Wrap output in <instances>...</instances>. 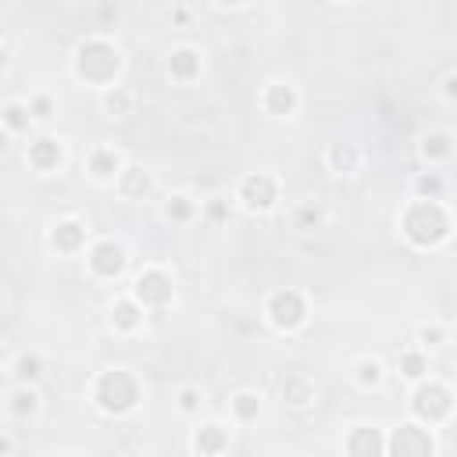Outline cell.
<instances>
[{
  "instance_id": "cell-15",
  "label": "cell",
  "mask_w": 457,
  "mask_h": 457,
  "mask_svg": "<svg viewBox=\"0 0 457 457\" xmlns=\"http://www.w3.org/2000/svg\"><path fill=\"white\" fill-rule=\"evenodd\" d=\"M121 168H125V157H121V150H114V146H93L89 150V157H86V171H89V179L96 182V186H114V179L121 175Z\"/></svg>"
},
{
  "instance_id": "cell-32",
  "label": "cell",
  "mask_w": 457,
  "mask_h": 457,
  "mask_svg": "<svg viewBox=\"0 0 457 457\" xmlns=\"http://www.w3.org/2000/svg\"><path fill=\"white\" fill-rule=\"evenodd\" d=\"M446 343H450V328H446V325L428 321V325H421V328H418V350H421V353L439 350V346H446Z\"/></svg>"
},
{
  "instance_id": "cell-12",
  "label": "cell",
  "mask_w": 457,
  "mask_h": 457,
  "mask_svg": "<svg viewBox=\"0 0 457 457\" xmlns=\"http://www.w3.org/2000/svg\"><path fill=\"white\" fill-rule=\"evenodd\" d=\"M189 443H193V453L196 457H221L228 450V443H232V428L225 421H214L211 418V421H200L193 428Z\"/></svg>"
},
{
  "instance_id": "cell-28",
  "label": "cell",
  "mask_w": 457,
  "mask_h": 457,
  "mask_svg": "<svg viewBox=\"0 0 457 457\" xmlns=\"http://www.w3.org/2000/svg\"><path fill=\"white\" fill-rule=\"evenodd\" d=\"M353 386L357 389H378L382 382H386V364L378 361V357H361V361H353Z\"/></svg>"
},
{
  "instance_id": "cell-21",
  "label": "cell",
  "mask_w": 457,
  "mask_h": 457,
  "mask_svg": "<svg viewBox=\"0 0 457 457\" xmlns=\"http://www.w3.org/2000/svg\"><path fill=\"white\" fill-rule=\"evenodd\" d=\"M364 164V154L357 143H328L325 146V168L332 175H357Z\"/></svg>"
},
{
  "instance_id": "cell-36",
  "label": "cell",
  "mask_w": 457,
  "mask_h": 457,
  "mask_svg": "<svg viewBox=\"0 0 457 457\" xmlns=\"http://www.w3.org/2000/svg\"><path fill=\"white\" fill-rule=\"evenodd\" d=\"M439 93H443V100H446V104H453V100H457V71H453V68L443 75V89H439Z\"/></svg>"
},
{
  "instance_id": "cell-25",
  "label": "cell",
  "mask_w": 457,
  "mask_h": 457,
  "mask_svg": "<svg viewBox=\"0 0 457 457\" xmlns=\"http://www.w3.org/2000/svg\"><path fill=\"white\" fill-rule=\"evenodd\" d=\"M132 107H136V93H132L129 86H121V82L100 93V111H104L107 118H129Z\"/></svg>"
},
{
  "instance_id": "cell-18",
  "label": "cell",
  "mask_w": 457,
  "mask_h": 457,
  "mask_svg": "<svg viewBox=\"0 0 457 457\" xmlns=\"http://www.w3.org/2000/svg\"><path fill=\"white\" fill-rule=\"evenodd\" d=\"M107 321H111V328H114L118 336H136V332L146 325V311H143V307L125 293V296H118V300L111 303Z\"/></svg>"
},
{
  "instance_id": "cell-2",
  "label": "cell",
  "mask_w": 457,
  "mask_h": 457,
  "mask_svg": "<svg viewBox=\"0 0 457 457\" xmlns=\"http://www.w3.org/2000/svg\"><path fill=\"white\" fill-rule=\"evenodd\" d=\"M121 68H125L121 50H118V43L107 39V36H89V39H82V43L75 46V54H71V75H75L79 82L100 89V93L111 89V86H118Z\"/></svg>"
},
{
  "instance_id": "cell-37",
  "label": "cell",
  "mask_w": 457,
  "mask_h": 457,
  "mask_svg": "<svg viewBox=\"0 0 457 457\" xmlns=\"http://www.w3.org/2000/svg\"><path fill=\"white\" fill-rule=\"evenodd\" d=\"M14 453V439L7 432H0V457H11Z\"/></svg>"
},
{
  "instance_id": "cell-22",
  "label": "cell",
  "mask_w": 457,
  "mask_h": 457,
  "mask_svg": "<svg viewBox=\"0 0 457 457\" xmlns=\"http://www.w3.org/2000/svg\"><path fill=\"white\" fill-rule=\"evenodd\" d=\"M196 214H200V204L189 193H168L161 204V218L171 225H189Z\"/></svg>"
},
{
  "instance_id": "cell-30",
  "label": "cell",
  "mask_w": 457,
  "mask_h": 457,
  "mask_svg": "<svg viewBox=\"0 0 457 457\" xmlns=\"http://www.w3.org/2000/svg\"><path fill=\"white\" fill-rule=\"evenodd\" d=\"M289 221H293L296 232H314V228H321V221H325V207L314 204V200H300V204L293 207Z\"/></svg>"
},
{
  "instance_id": "cell-4",
  "label": "cell",
  "mask_w": 457,
  "mask_h": 457,
  "mask_svg": "<svg viewBox=\"0 0 457 457\" xmlns=\"http://www.w3.org/2000/svg\"><path fill=\"white\" fill-rule=\"evenodd\" d=\"M407 411H411V421H418V425H425V428L443 425V421H450V414H453V393H450L446 382H439V378L428 375V378H421V382L411 386Z\"/></svg>"
},
{
  "instance_id": "cell-34",
  "label": "cell",
  "mask_w": 457,
  "mask_h": 457,
  "mask_svg": "<svg viewBox=\"0 0 457 457\" xmlns=\"http://www.w3.org/2000/svg\"><path fill=\"white\" fill-rule=\"evenodd\" d=\"M175 403H179V411H182V414H196V411H200V403H204V393H200L196 386H182V389H179V396H175Z\"/></svg>"
},
{
  "instance_id": "cell-13",
  "label": "cell",
  "mask_w": 457,
  "mask_h": 457,
  "mask_svg": "<svg viewBox=\"0 0 457 457\" xmlns=\"http://www.w3.org/2000/svg\"><path fill=\"white\" fill-rule=\"evenodd\" d=\"M346 457H382L386 453V432L378 425H350L343 436Z\"/></svg>"
},
{
  "instance_id": "cell-42",
  "label": "cell",
  "mask_w": 457,
  "mask_h": 457,
  "mask_svg": "<svg viewBox=\"0 0 457 457\" xmlns=\"http://www.w3.org/2000/svg\"><path fill=\"white\" fill-rule=\"evenodd\" d=\"M4 357H7V346H4V343H0V364H4Z\"/></svg>"
},
{
  "instance_id": "cell-6",
  "label": "cell",
  "mask_w": 457,
  "mask_h": 457,
  "mask_svg": "<svg viewBox=\"0 0 457 457\" xmlns=\"http://www.w3.org/2000/svg\"><path fill=\"white\" fill-rule=\"evenodd\" d=\"M278 196H282V186L271 171H250L236 182V204L246 214H271L278 207Z\"/></svg>"
},
{
  "instance_id": "cell-20",
  "label": "cell",
  "mask_w": 457,
  "mask_h": 457,
  "mask_svg": "<svg viewBox=\"0 0 457 457\" xmlns=\"http://www.w3.org/2000/svg\"><path fill=\"white\" fill-rule=\"evenodd\" d=\"M164 68H168V75L175 82H193L200 75V68H204V54L196 46H171Z\"/></svg>"
},
{
  "instance_id": "cell-3",
  "label": "cell",
  "mask_w": 457,
  "mask_h": 457,
  "mask_svg": "<svg viewBox=\"0 0 457 457\" xmlns=\"http://www.w3.org/2000/svg\"><path fill=\"white\" fill-rule=\"evenodd\" d=\"M89 396H93V407H96L100 414H107V418H125V414H132V411L139 407L143 386H139V378H136L129 368H104V371L93 378Z\"/></svg>"
},
{
  "instance_id": "cell-39",
  "label": "cell",
  "mask_w": 457,
  "mask_h": 457,
  "mask_svg": "<svg viewBox=\"0 0 457 457\" xmlns=\"http://www.w3.org/2000/svg\"><path fill=\"white\" fill-rule=\"evenodd\" d=\"M7 64H11V54H7V46L0 43V71H7Z\"/></svg>"
},
{
  "instance_id": "cell-29",
  "label": "cell",
  "mask_w": 457,
  "mask_h": 457,
  "mask_svg": "<svg viewBox=\"0 0 457 457\" xmlns=\"http://www.w3.org/2000/svg\"><path fill=\"white\" fill-rule=\"evenodd\" d=\"M7 411H11V418H18V421L32 418V414L39 411V393H36V386H14V389H11V400H7Z\"/></svg>"
},
{
  "instance_id": "cell-11",
  "label": "cell",
  "mask_w": 457,
  "mask_h": 457,
  "mask_svg": "<svg viewBox=\"0 0 457 457\" xmlns=\"http://www.w3.org/2000/svg\"><path fill=\"white\" fill-rule=\"evenodd\" d=\"M46 243H50V250H57V253L75 257V253H82V250L89 246V228H86L79 218H61V221L50 225Z\"/></svg>"
},
{
  "instance_id": "cell-24",
  "label": "cell",
  "mask_w": 457,
  "mask_h": 457,
  "mask_svg": "<svg viewBox=\"0 0 457 457\" xmlns=\"http://www.w3.org/2000/svg\"><path fill=\"white\" fill-rule=\"evenodd\" d=\"M32 125H36V121H32L25 100H7V104H0V129H4L7 136H25Z\"/></svg>"
},
{
  "instance_id": "cell-10",
  "label": "cell",
  "mask_w": 457,
  "mask_h": 457,
  "mask_svg": "<svg viewBox=\"0 0 457 457\" xmlns=\"http://www.w3.org/2000/svg\"><path fill=\"white\" fill-rule=\"evenodd\" d=\"M64 161H68L64 143H61L57 136H50V132H39V136L29 143V150H25V164H29L36 175H54V171L64 168Z\"/></svg>"
},
{
  "instance_id": "cell-38",
  "label": "cell",
  "mask_w": 457,
  "mask_h": 457,
  "mask_svg": "<svg viewBox=\"0 0 457 457\" xmlns=\"http://www.w3.org/2000/svg\"><path fill=\"white\" fill-rule=\"evenodd\" d=\"M171 18H175L179 25H186V21H189V11H186V7H171Z\"/></svg>"
},
{
  "instance_id": "cell-1",
  "label": "cell",
  "mask_w": 457,
  "mask_h": 457,
  "mask_svg": "<svg viewBox=\"0 0 457 457\" xmlns=\"http://www.w3.org/2000/svg\"><path fill=\"white\" fill-rule=\"evenodd\" d=\"M400 236L414 250H439L453 236V214L439 200H407L400 211Z\"/></svg>"
},
{
  "instance_id": "cell-23",
  "label": "cell",
  "mask_w": 457,
  "mask_h": 457,
  "mask_svg": "<svg viewBox=\"0 0 457 457\" xmlns=\"http://www.w3.org/2000/svg\"><path fill=\"white\" fill-rule=\"evenodd\" d=\"M228 414L236 425H253L261 418V393L257 389H236L228 396Z\"/></svg>"
},
{
  "instance_id": "cell-40",
  "label": "cell",
  "mask_w": 457,
  "mask_h": 457,
  "mask_svg": "<svg viewBox=\"0 0 457 457\" xmlns=\"http://www.w3.org/2000/svg\"><path fill=\"white\" fill-rule=\"evenodd\" d=\"M7 143H11V136L0 129V154H7Z\"/></svg>"
},
{
  "instance_id": "cell-14",
  "label": "cell",
  "mask_w": 457,
  "mask_h": 457,
  "mask_svg": "<svg viewBox=\"0 0 457 457\" xmlns=\"http://www.w3.org/2000/svg\"><path fill=\"white\" fill-rule=\"evenodd\" d=\"M418 157H421L425 168H432V171L446 168V164L453 161V132H450V129H428V132H421V139H418Z\"/></svg>"
},
{
  "instance_id": "cell-16",
  "label": "cell",
  "mask_w": 457,
  "mask_h": 457,
  "mask_svg": "<svg viewBox=\"0 0 457 457\" xmlns=\"http://www.w3.org/2000/svg\"><path fill=\"white\" fill-rule=\"evenodd\" d=\"M261 107H264V114H271V118H293L296 114V107H300V93H296V86H289V82H264V89H261Z\"/></svg>"
},
{
  "instance_id": "cell-41",
  "label": "cell",
  "mask_w": 457,
  "mask_h": 457,
  "mask_svg": "<svg viewBox=\"0 0 457 457\" xmlns=\"http://www.w3.org/2000/svg\"><path fill=\"white\" fill-rule=\"evenodd\" d=\"M57 457H86V453H75V450H68V453H57Z\"/></svg>"
},
{
  "instance_id": "cell-26",
  "label": "cell",
  "mask_w": 457,
  "mask_h": 457,
  "mask_svg": "<svg viewBox=\"0 0 457 457\" xmlns=\"http://www.w3.org/2000/svg\"><path fill=\"white\" fill-rule=\"evenodd\" d=\"M411 189H414V200H439V204H446V179H443V171H432V168L418 171Z\"/></svg>"
},
{
  "instance_id": "cell-5",
  "label": "cell",
  "mask_w": 457,
  "mask_h": 457,
  "mask_svg": "<svg viewBox=\"0 0 457 457\" xmlns=\"http://www.w3.org/2000/svg\"><path fill=\"white\" fill-rule=\"evenodd\" d=\"M307 314H311L307 311V296L300 289H293V286L275 289L264 300V321L275 332H296V328H303L307 325Z\"/></svg>"
},
{
  "instance_id": "cell-17",
  "label": "cell",
  "mask_w": 457,
  "mask_h": 457,
  "mask_svg": "<svg viewBox=\"0 0 457 457\" xmlns=\"http://www.w3.org/2000/svg\"><path fill=\"white\" fill-rule=\"evenodd\" d=\"M150 189H154V175H150L143 164L125 161L121 175L114 179V193H118L121 200H129V204H139V200H146V196H150Z\"/></svg>"
},
{
  "instance_id": "cell-9",
  "label": "cell",
  "mask_w": 457,
  "mask_h": 457,
  "mask_svg": "<svg viewBox=\"0 0 457 457\" xmlns=\"http://www.w3.org/2000/svg\"><path fill=\"white\" fill-rule=\"evenodd\" d=\"M125 264H129V250H125L118 239H111V236L93 239V243L86 246V268H89V275L100 278V282L121 278Z\"/></svg>"
},
{
  "instance_id": "cell-19",
  "label": "cell",
  "mask_w": 457,
  "mask_h": 457,
  "mask_svg": "<svg viewBox=\"0 0 457 457\" xmlns=\"http://www.w3.org/2000/svg\"><path fill=\"white\" fill-rule=\"evenodd\" d=\"M278 389H282V400H286L293 411L311 407V403H314V396H318V386H314V378H311L307 371H286Z\"/></svg>"
},
{
  "instance_id": "cell-7",
  "label": "cell",
  "mask_w": 457,
  "mask_h": 457,
  "mask_svg": "<svg viewBox=\"0 0 457 457\" xmlns=\"http://www.w3.org/2000/svg\"><path fill=\"white\" fill-rule=\"evenodd\" d=\"M129 296H132L143 311H164V307L175 300V282H171V275H168L161 264H150V268H143V271L132 278Z\"/></svg>"
},
{
  "instance_id": "cell-31",
  "label": "cell",
  "mask_w": 457,
  "mask_h": 457,
  "mask_svg": "<svg viewBox=\"0 0 457 457\" xmlns=\"http://www.w3.org/2000/svg\"><path fill=\"white\" fill-rule=\"evenodd\" d=\"M11 375H14V386H36L43 378V357L39 353H18Z\"/></svg>"
},
{
  "instance_id": "cell-8",
  "label": "cell",
  "mask_w": 457,
  "mask_h": 457,
  "mask_svg": "<svg viewBox=\"0 0 457 457\" xmlns=\"http://www.w3.org/2000/svg\"><path fill=\"white\" fill-rule=\"evenodd\" d=\"M382 457H436V436L418 421H400L393 432H386Z\"/></svg>"
},
{
  "instance_id": "cell-27",
  "label": "cell",
  "mask_w": 457,
  "mask_h": 457,
  "mask_svg": "<svg viewBox=\"0 0 457 457\" xmlns=\"http://www.w3.org/2000/svg\"><path fill=\"white\" fill-rule=\"evenodd\" d=\"M396 371H400V378H407L411 386L421 382V378H428V375H432V368H428V353H421L418 346H414V350H403V353L396 357Z\"/></svg>"
},
{
  "instance_id": "cell-33",
  "label": "cell",
  "mask_w": 457,
  "mask_h": 457,
  "mask_svg": "<svg viewBox=\"0 0 457 457\" xmlns=\"http://www.w3.org/2000/svg\"><path fill=\"white\" fill-rule=\"evenodd\" d=\"M25 104H29L32 121H39V125H43V121H50V118L57 114V104H54V96H50V93H32Z\"/></svg>"
},
{
  "instance_id": "cell-35",
  "label": "cell",
  "mask_w": 457,
  "mask_h": 457,
  "mask_svg": "<svg viewBox=\"0 0 457 457\" xmlns=\"http://www.w3.org/2000/svg\"><path fill=\"white\" fill-rule=\"evenodd\" d=\"M200 214H204L207 221H214V225H221V221L228 218V200H207V204L200 207Z\"/></svg>"
}]
</instances>
